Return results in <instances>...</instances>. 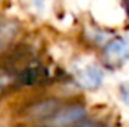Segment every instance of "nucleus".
<instances>
[{
    "label": "nucleus",
    "mask_w": 129,
    "mask_h": 127,
    "mask_svg": "<svg viewBox=\"0 0 129 127\" xmlns=\"http://www.w3.org/2000/svg\"><path fill=\"white\" fill-rule=\"evenodd\" d=\"M78 81L86 88H96L98 85L102 82V72H101V69H98L96 66H89L80 73Z\"/></svg>",
    "instance_id": "obj_5"
},
{
    "label": "nucleus",
    "mask_w": 129,
    "mask_h": 127,
    "mask_svg": "<svg viewBox=\"0 0 129 127\" xmlns=\"http://www.w3.org/2000/svg\"><path fill=\"white\" fill-rule=\"evenodd\" d=\"M17 84H20V75H17L11 69H0V96L11 91Z\"/></svg>",
    "instance_id": "obj_6"
},
{
    "label": "nucleus",
    "mask_w": 129,
    "mask_h": 127,
    "mask_svg": "<svg viewBox=\"0 0 129 127\" xmlns=\"http://www.w3.org/2000/svg\"><path fill=\"white\" fill-rule=\"evenodd\" d=\"M60 109V102L57 99H42L32 105H29L24 111V117L27 121L36 124H45L57 111Z\"/></svg>",
    "instance_id": "obj_2"
},
{
    "label": "nucleus",
    "mask_w": 129,
    "mask_h": 127,
    "mask_svg": "<svg viewBox=\"0 0 129 127\" xmlns=\"http://www.w3.org/2000/svg\"><path fill=\"white\" fill-rule=\"evenodd\" d=\"M20 26L14 20H0V54H3L18 36Z\"/></svg>",
    "instance_id": "obj_4"
},
{
    "label": "nucleus",
    "mask_w": 129,
    "mask_h": 127,
    "mask_svg": "<svg viewBox=\"0 0 129 127\" xmlns=\"http://www.w3.org/2000/svg\"><path fill=\"white\" fill-rule=\"evenodd\" d=\"M86 118V108L81 103H71L60 108L44 126L45 127H75Z\"/></svg>",
    "instance_id": "obj_1"
},
{
    "label": "nucleus",
    "mask_w": 129,
    "mask_h": 127,
    "mask_svg": "<svg viewBox=\"0 0 129 127\" xmlns=\"http://www.w3.org/2000/svg\"><path fill=\"white\" fill-rule=\"evenodd\" d=\"M128 54L129 43L123 37H116L114 40H111L105 46V51H104V55L110 63H120L123 58H126Z\"/></svg>",
    "instance_id": "obj_3"
}]
</instances>
